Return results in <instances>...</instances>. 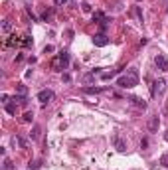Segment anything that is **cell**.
<instances>
[{
  "mask_svg": "<svg viewBox=\"0 0 168 170\" xmlns=\"http://www.w3.org/2000/svg\"><path fill=\"white\" fill-rule=\"evenodd\" d=\"M53 50H56V47H53V46H46V47H44V53H52Z\"/></svg>",
  "mask_w": 168,
  "mask_h": 170,
  "instance_id": "obj_27",
  "label": "cell"
},
{
  "mask_svg": "<svg viewBox=\"0 0 168 170\" xmlns=\"http://www.w3.org/2000/svg\"><path fill=\"white\" fill-rule=\"evenodd\" d=\"M32 119H34V113H32V111L24 113V123H32Z\"/></svg>",
  "mask_w": 168,
  "mask_h": 170,
  "instance_id": "obj_18",
  "label": "cell"
},
{
  "mask_svg": "<svg viewBox=\"0 0 168 170\" xmlns=\"http://www.w3.org/2000/svg\"><path fill=\"white\" fill-rule=\"evenodd\" d=\"M129 101H130V105L133 107H136V109H146V101L144 99H140V97H129Z\"/></svg>",
  "mask_w": 168,
  "mask_h": 170,
  "instance_id": "obj_9",
  "label": "cell"
},
{
  "mask_svg": "<svg viewBox=\"0 0 168 170\" xmlns=\"http://www.w3.org/2000/svg\"><path fill=\"white\" fill-rule=\"evenodd\" d=\"M93 20H95L97 24H101L103 20H107V16L103 14V12H99V10H97V12H93Z\"/></svg>",
  "mask_w": 168,
  "mask_h": 170,
  "instance_id": "obj_13",
  "label": "cell"
},
{
  "mask_svg": "<svg viewBox=\"0 0 168 170\" xmlns=\"http://www.w3.org/2000/svg\"><path fill=\"white\" fill-rule=\"evenodd\" d=\"M0 32H2V36H10V34H12V22H10V20H2Z\"/></svg>",
  "mask_w": 168,
  "mask_h": 170,
  "instance_id": "obj_10",
  "label": "cell"
},
{
  "mask_svg": "<svg viewBox=\"0 0 168 170\" xmlns=\"http://www.w3.org/2000/svg\"><path fill=\"white\" fill-rule=\"evenodd\" d=\"M69 62H71V57H69V52H59L58 56L53 57V62H52V69L53 71H63L67 69V65H69Z\"/></svg>",
  "mask_w": 168,
  "mask_h": 170,
  "instance_id": "obj_2",
  "label": "cell"
},
{
  "mask_svg": "<svg viewBox=\"0 0 168 170\" xmlns=\"http://www.w3.org/2000/svg\"><path fill=\"white\" fill-rule=\"evenodd\" d=\"M117 85H119L121 89L136 87V85H139V71H136V67H129L125 75H121L119 79H117Z\"/></svg>",
  "mask_w": 168,
  "mask_h": 170,
  "instance_id": "obj_1",
  "label": "cell"
},
{
  "mask_svg": "<svg viewBox=\"0 0 168 170\" xmlns=\"http://www.w3.org/2000/svg\"><path fill=\"white\" fill-rule=\"evenodd\" d=\"M95 75H97V71H89V73H85V75H83V83H91V81L95 79Z\"/></svg>",
  "mask_w": 168,
  "mask_h": 170,
  "instance_id": "obj_15",
  "label": "cell"
},
{
  "mask_svg": "<svg viewBox=\"0 0 168 170\" xmlns=\"http://www.w3.org/2000/svg\"><path fill=\"white\" fill-rule=\"evenodd\" d=\"M16 46H22V40L18 36H8L6 40V47H16Z\"/></svg>",
  "mask_w": 168,
  "mask_h": 170,
  "instance_id": "obj_11",
  "label": "cell"
},
{
  "mask_svg": "<svg viewBox=\"0 0 168 170\" xmlns=\"http://www.w3.org/2000/svg\"><path fill=\"white\" fill-rule=\"evenodd\" d=\"M6 111H8V115H14L16 113V107H14V105H6Z\"/></svg>",
  "mask_w": 168,
  "mask_h": 170,
  "instance_id": "obj_24",
  "label": "cell"
},
{
  "mask_svg": "<svg viewBox=\"0 0 168 170\" xmlns=\"http://www.w3.org/2000/svg\"><path fill=\"white\" fill-rule=\"evenodd\" d=\"M16 91H18V95H26V93H28L26 85H18V87H16Z\"/></svg>",
  "mask_w": 168,
  "mask_h": 170,
  "instance_id": "obj_19",
  "label": "cell"
},
{
  "mask_svg": "<svg viewBox=\"0 0 168 170\" xmlns=\"http://www.w3.org/2000/svg\"><path fill=\"white\" fill-rule=\"evenodd\" d=\"M65 2H69V0H53V4H56V6H63Z\"/></svg>",
  "mask_w": 168,
  "mask_h": 170,
  "instance_id": "obj_28",
  "label": "cell"
},
{
  "mask_svg": "<svg viewBox=\"0 0 168 170\" xmlns=\"http://www.w3.org/2000/svg\"><path fill=\"white\" fill-rule=\"evenodd\" d=\"M164 138H166V141H168V132H166V137H164Z\"/></svg>",
  "mask_w": 168,
  "mask_h": 170,
  "instance_id": "obj_30",
  "label": "cell"
},
{
  "mask_svg": "<svg viewBox=\"0 0 168 170\" xmlns=\"http://www.w3.org/2000/svg\"><path fill=\"white\" fill-rule=\"evenodd\" d=\"M12 144H18L20 148H28V141L24 137H14L12 138Z\"/></svg>",
  "mask_w": 168,
  "mask_h": 170,
  "instance_id": "obj_12",
  "label": "cell"
},
{
  "mask_svg": "<svg viewBox=\"0 0 168 170\" xmlns=\"http://www.w3.org/2000/svg\"><path fill=\"white\" fill-rule=\"evenodd\" d=\"M81 10H83V12H91V6L87 4V2H83V4H81Z\"/></svg>",
  "mask_w": 168,
  "mask_h": 170,
  "instance_id": "obj_25",
  "label": "cell"
},
{
  "mask_svg": "<svg viewBox=\"0 0 168 170\" xmlns=\"http://www.w3.org/2000/svg\"><path fill=\"white\" fill-rule=\"evenodd\" d=\"M154 63H156V67L160 71H168V57L164 53H156L154 56Z\"/></svg>",
  "mask_w": 168,
  "mask_h": 170,
  "instance_id": "obj_3",
  "label": "cell"
},
{
  "mask_svg": "<svg viewBox=\"0 0 168 170\" xmlns=\"http://www.w3.org/2000/svg\"><path fill=\"white\" fill-rule=\"evenodd\" d=\"M164 85H166V81L164 79H156L152 83V97H160V95L164 93Z\"/></svg>",
  "mask_w": 168,
  "mask_h": 170,
  "instance_id": "obj_5",
  "label": "cell"
},
{
  "mask_svg": "<svg viewBox=\"0 0 168 170\" xmlns=\"http://www.w3.org/2000/svg\"><path fill=\"white\" fill-rule=\"evenodd\" d=\"M148 147V138H142V141H140V148H146Z\"/></svg>",
  "mask_w": 168,
  "mask_h": 170,
  "instance_id": "obj_29",
  "label": "cell"
},
{
  "mask_svg": "<svg viewBox=\"0 0 168 170\" xmlns=\"http://www.w3.org/2000/svg\"><path fill=\"white\" fill-rule=\"evenodd\" d=\"M53 97H56V95H53L52 89H42L38 93V101H40V103H44V105L50 103V101H53Z\"/></svg>",
  "mask_w": 168,
  "mask_h": 170,
  "instance_id": "obj_4",
  "label": "cell"
},
{
  "mask_svg": "<svg viewBox=\"0 0 168 170\" xmlns=\"http://www.w3.org/2000/svg\"><path fill=\"white\" fill-rule=\"evenodd\" d=\"M32 44H34V42H32V38H30V36H26V38L22 40V46H26V47H28V46H32Z\"/></svg>",
  "mask_w": 168,
  "mask_h": 170,
  "instance_id": "obj_21",
  "label": "cell"
},
{
  "mask_svg": "<svg viewBox=\"0 0 168 170\" xmlns=\"http://www.w3.org/2000/svg\"><path fill=\"white\" fill-rule=\"evenodd\" d=\"M134 14H136V18L142 22V12H140V6H134Z\"/></svg>",
  "mask_w": 168,
  "mask_h": 170,
  "instance_id": "obj_23",
  "label": "cell"
},
{
  "mask_svg": "<svg viewBox=\"0 0 168 170\" xmlns=\"http://www.w3.org/2000/svg\"><path fill=\"white\" fill-rule=\"evenodd\" d=\"M83 91H85V93H103V87H83Z\"/></svg>",
  "mask_w": 168,
  "mask_h": 170,
  "instance_id": "obj_16",
  "label": "cell"
},
{
  "mask_svg": "<svg viewBox=\"0 0 168 170\" xmlns=\"http://www.w3.org/2000/svg\"><path fill=\"white\" fill-rule=\"evenodd\" d=\"M30 138H32V141H38L40 138V127H34V131L30 132Z\"/></svg>",
  "mask_w": 168,
  "mask_h": 170,
  "instance_id": "obj_17",
  "label": "cell"
},
{
  "mask_svg": "<svg viewBox=\"0 0 168 170\" xmlns=\"http://www.w3.org/2000/svg\"><path fill=\"white\" fill-rule=\"evenodd\" d=\"M146 127H148V131H150V132H156V131H158V127H160V119H158V115H152V117L148 119Z\"/></svg>",
  "mask_w": 168,
  "mask_h": 170,
  "instance_id": "obj_7",
  "label": "cell"
},
{
  "mask_svg": "<svg viewBox=\"0 0 168 170\" xmlns=\"http://www.w3.org/2000/svg\"><path fill=\"white\" fill-rule=\"evenodd\" d=\"M30 170H40V160H34V162H30Z\"/></svg>",
  "mask_w": 168,
  "mask_h": 170,
  "instance_id": "obj_22",
  "label": "cell"
},
{
  "mask_svg": "<svg viewBox=\"0 0 168 170\" xmlns=\"http://www.w3.org/2000/svg\"><path fill=\"white\" fill-rule=\"evenodd\" d=\"M93 44H95L97 47H105L107 44H109L107 34H95V36H93Z\"/></svg>",
  "mask_w": 168,
  "mask_h": 170,
  "instance_id": "obj_6",
  "label": "cell"
},
{
  "mask_svg": "<svg viewBox=\"0 0 168 170\" xmlns=\"http://www.w3.org/2000/svg\"><path fill=\"white\" fill-rule=\"evenodd\" d=\"M117 73H121V69H113V71H107V73H101V79H111V77H115Z\"/></svg>",
  "mask_w": 168,
  "mask_h": 170,
  "instance_id": "obj_14",
  "label": "cell"
},
{
  "mask_svg": "<svg viewBox=\"0 0 168 170\" xmlns=\"http://www.w3.org/2000/svg\"><path fill=\"white\" fill-rule=\"evenodd\" d=\"M160 164H162L164 168H168V154H162V156H160Z\"/></svg>",
  "mask_w": 168,
  "mask_h": 170,
  "instance_id": "obj_20",
  "label": "cell"
},
{
  "mask_svg": "<svg viewBox=\"0 0 168 170\" xmlns=\"http://www.w3.org/2000/svg\"><path fill=\"white\" fill-rule=\"evenodd\" d=\"M4 170H12V162H10L8 158L4 160Z\"/></svg>",
  "mask_w": 168,
  "mask_h": 170,
  "instance_id": "obj_26",
  "label": "cell"
},
{
  "mask_svg": "<svg viewBox=\"0 0 168 170\" xmlns=\"http://www.w3.org/2000/svg\"><path fill=\"white\" fill-rule=\"evenodd\" d=\"M113 144H115V148H117L119 152H125V150H127V142L123 141L119 135H115V137H113Z\"/></svg>",
  "mask_w": 168,
  "mask_h": 170,
  "instance_id": "obj_8",
  "label": "cell"
}]
</instances>
